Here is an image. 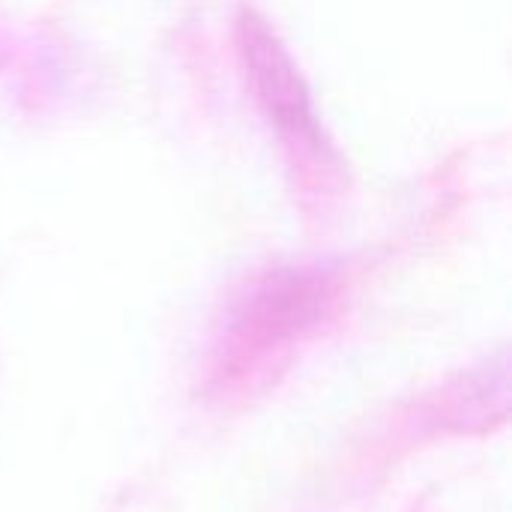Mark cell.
Returning a JSON list of instances; mask_svg holds the SVG:
<instances>
[{
    "label": "cell",
    "instance_id": "1",
    "mask_svg": "<svg viewBox=\"0 0 512 512\" xmlns=\"http://www.w3.org/2000/svg\"><path fill=\"white\" fill-rule=\"evenodd\" d=\"M240 33H243V54L252 69L258 96L267 102L276 123H282L294 132H312L315 120L309 111V90H306L294 60L276 39V33L255 15L243 18Z\"/></svg>",
    "mask_w": 512,
    "mask_h": 512
}]
</instances>
